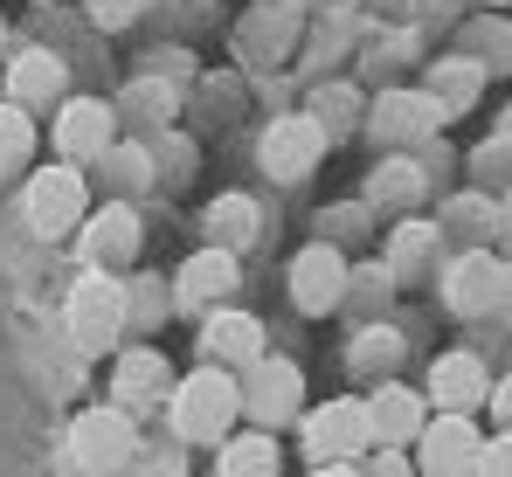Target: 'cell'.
I'll use <instances>...</instances> for the list:
<instances>
[{
	"mask_svg": "<svg viewBox=\"0 0 512 477\" xmlns=\"http://www.w3.org/2000/svg\"><path fill=\"white\" fill-rule=\"evenodd\" d=\"M84 14L97 28H132V21L146 14V0H84Z\"/></svg>",
	"mask_w": 512,
	"mask_h": 477,
	"instance_id": "35",
	"label": "cell"
},
{
	"mask_svg": "<svg viewBox=\"0 0 512 477\" xmlns=\"http://www.w3.org/2000/svg\"><path fill=\"white\" fill-rule=\"evenodd\" d=\"M436 229L464 236V249H492V229H499V201H492V194H478V187H471V194H450Z\"/></svg>",
	"mask_w": 512,
	"mask_h": 477,
	"instance_id": "24",
	"label": "cell"
},
{
	"mask_svg": "<svg viewBox=\"0 0 512 477\" xmlns=\"http://www.w3.org/2000/svg\"><path fill=\"white\" fill-rule=\"evenodd\" d=\"M436 125H443V111H436L429 90H381L374 111H367V132L381 146H423Z\"/></svg>",
	"mask_w": 512,
	"mask_h": 477,
	"instance_id": "18",
	"label": "cell"
},
{
	"mask_svg": "<svg viewBox=\"0 0 512 477\" xmlns=\"http://www.w3.org/2000/svg\"><path fill=\"white\" fill-rule=\"evenodd\" d=\"M28 153H35V118L21 104H0V180L14 166H28Z\"/></svg>",
	"mask_w": 512,
	"mask_h": 477,
	"instance_id": "29",
	"label": "cell"
},
{
	"mask_svg": "<svg viewBox=\"0 0 512 477\" xmlns=\"http://www.w3.org/2000/svg\"><path fill=\"white\" fill-rule=\"evenodd\" d=\"M471 477H512V436H506V429L478 443V464H471Z\"/></svg>",
	"mask_w": 512,
	"mask_h": 477,
	"instance_id": "34",
	"label": "cell"
},
{
	"mask_svg": "<svg viewBox=\"0 0 512 477\" xmlns=\"http://www.w3.org/2000/svg\"><path fill=\"white\" fill-rule=\"evenodd\" d=\"M499 270H506L499 249H464V256H450V263H443V305L457 318H492V305H499Z\"/></svg>",
	"mask_w": 512,
	"mask_h": 477,
	"instance_id": "14",
	"label": "cell"
},
{
	"mask_svg": "<svg viewBox=\"0 0 512 477\" xmlns=\"http://www.w3.org/2000/svg\"><path fill=\"white\" fill-rule=\"evenodd\" d=\"M167 395H173L167 353H153V346H132V353H118V360H111V401H118L125 415L167 408Z\"/></svg>",
	"mask_w": 512,
	"mask_h": 477,
	"instance_id": "17",
	"label": "cell"
},
{
	"mask_svg": "<svg viewBox=\"0 0 512 477\" xmlns=\"http://www.w3.org/2000/svg\"><path fill=\"white\" fill-rule=\"evenodd\" d=\"M284 471V450L270 429H250V436H229L222 443V477H277Z\"/></svg>",
	"mask_w": 512,
	"mask_h": 477,
	"instance_id": "26",
	"label": "cell"
},
{
	"mask_svg": "<svg viewBox=\"0 0 512 477\" xmlns=\"http://www.w3.org/2000/svg\"><path fill=\"white\" fill-rule=\"evenodd\" d=\"M139 450H146V443H139V415H125L118 401H104V408H77V422H70V436H63V471H77V477H125Z\"/></svg>",
	"mask_w": 512,
	"mask_h": 477,
	"instance_id": "2",
	"label": "cell"
},
{
	"mask_svg": "<svg viewBox=\"0 0 512 477\" xmlns=\"http://www.w3.org/2000/svg\"><path fill=\"white\" fill-rule=\"evenodd\" d=\"M125 477H187V443H160V450H139Z\"/></svg>",
	"mask_w": 512,
	"mask_h": 477,
	"instance_id": "32",
	"label": "cell"
},
{
	"mask_svg": "<svg viewBox=\"0 0 512 477\" xmlns=\"http://www.w3.org/2000/svg\"><path fill=\"white\" fill-rule=\"evenodd\" d=\"M111 132H118V111L104 97H70L56 111V153H63V166H97V159L118 146Z\"/></svg>",
	"mask_w": 512,
	"mask_h": 477,
	"instance_id": "13",
	"label": "cell"
},
{
	"mask_svg": "<svg viewBox=\"0 0 512 477\" xmlns=\"http://www.w3.org/2000/svg\"><path fill=\"white\" fill-rule=\"evenodd\" d=\"M416 201H423V166H416V159H381L374 180H367V208H395V215H409Z\"/></svg>",
	"mask_w": 512,
	"mask_h": 477,
	"instance_id": "25",
	"label": "cell"
},
{
	"mask_svg": "<svg viewBox=\"0 0 512 477\" xmlns=\"http://www.w3.org/2000/svg\"><path fill=\"white\" fill-rule=\"evenodd\" d=\"M499 132H506V139H512V111H506V125H499Z\"/></svg>",
	"mask_w": 512,
	"mask_h": 477,
	"instance_id": "41",
	"label": "cell"
},
{
	"mask_svg": "<svg viewBox=\"0 0 512 477\" xmlns=\"http://www.w3.org/2000/svg\"><path fill=\"white\" fill-rule=\"evenodd\" d=\"M298 408H305V367L263 353L243 374V415H250L256 429H277V422H298Z\"/></svg>",
	"mask_w": 512,
	"mask_h": 477,
	"instance_id": "9",
	"label": "cell"
},
{
	"mask_svg": "<svg viewBox=\"0 0 512 477\" xmlns=\"http://www.w3.org/2000/svg\"><path fill=\"white\" fill-rule=\"evenodd\" d=\"M167 312H173L167 284H160V277H132V291H125V325H132V332H153Z\"/></svg>",
	"mask_w": 512,
	"mask_h": 477,
	"instance_id": "30",
	"label": "cell"
},
{
	"mask_svg": "<svg viewBox=\"0 0 512 477\" xmlns=\"http://www.w3.org/2000/svg\"><path fill=\"white\" fill-rule=\"evenodd\" d=\"M346 298H360L367 312H381V305L395 298V270H388V263H360V270L346 277Z\"/></svg>",
	"mask_w": 512,
	"mask_h": 477,
	"instance_id": "31",
	"label": "cell"
},
{
	"mask_svg": "<svg viewBox=\"0 0 512 477\" xmlns=\"http://www.w3.org/2000/svg\"><path fill=\"white\" fill-rule=\"evenodd\" d=\"M326 146H333V139H326V132H319L305 111H284V118H270V125H263L256 159H263V173H270V180L298 187V180H312V173H319Z\"/></svg>",
	"mask_w": 512,
	"mask_h": 477,
	"instance_id": "6",
	"label": "cell"
},
{
	"mask_svg": "<svg viewBox=\"0 0 512 477\" xmlns=\"http://www.w3.org/2000/svg\"><path fill=\"white\" fill-rule=\"evenodd\" d=\"M243 284V256H229V249H194L180 270L167 277V298L173 312H222L229 305V291Z\"/></svg>",
	"mask_w": 512,
	"mask_h": 477,
	"instance_id": "8",
	"label": "cell"
},
{
	"mask_svg": "<svg viewBox=\"0 0 512 477\" xmlns=\"http://www.w3.org/2000/svg\"><path fill=\"white\" fill-rule=\"evenodd\" d=\"M312 477H360V464H319Z\"/></svg>",
	"mask_w": 512,
	"mask_h": 477,
	"instance_id": "40",
	"label": "cell"
},
{
	"mask_svg": "<svg viewBox=\"0 0 512 477\" xmlns=\"http://www.w3.org/2000/svg\"><path fill=\"white\" fill-rule=\"evenodd\" d=\"M97 173H104L111 201H125V194H146L160 166H153V153H146V146H111V153L97 159Z\"/></svg>",
	"mask_w": 512,
	"mask_h": 477,
	"instance_id": "27",
	"label": "cell"
},
{
	"mask_svg": "<svg viewBox=\"0 0 512 477\" xmlns=\"http://www.w3.org/2000/svg\"><path fill=\"white\" fill-rule=\"evenodd\" d=\"M360 408H367V443L374 450H416V436L429 422L423 388H402V381H374V395Z\"/></svg>",
	"mask_w": 512,
	"mask_h": 477,
	"instance_id": "11",
	"label": "cell"
},
{
	"mask_svg": "<svg viewBox=\"0 0 512 477\" xmlns=\"http://www.w3.org/2000/svg\"><path fill=\"white\" fill-rule=\"evenodd\" d=\"M201 353H208V367H222V374H236V381H243L256 360L270 353V346H263V318L229 312V305H222V312H208V318H201Z\"/></svg>",
	"mask_w": 512,
	"mask_h": 477,
	"instance_id": "16",
	"label": "cell"
},
{
	"mask_svg": "<svg viewBox=\"0 0 512 477\" xmlns=\"http://www.w3.org/2000/svg\"><path fill=\"white\" fill-rule=\"evenodd\" d=\"M360 477H416V464H409V450H367Z\"/></svg>",
	"mask_w": 512,
	"mask_h": 477,
	"instance_id": "36",
	"label": "cell"
},
{
	"mask_svg": "<svg viewBox=\"0 0 512 477\" xmlns=\"http://www.w3.org/2000/svg\"><path fill=\"white\" fill-rule=\"evenodd\" d=\"M63 325H70L77 353H111L118 332H125V284L111 270H84L63 298Z\"/></svg>",
	"mask_w": 512,
	"mask_h": 477,
	"instance_id": "4",
	"label": "cell"
},
{
	"mask_svg": "<svg viewBox=\"0 0 512 477\" xmlns=\"http://www.w3.org/2000/svg\"><path fill=\"white\" fill-rule=\"evenodd\" d=\"M21 215H28V229H35L42 242L84 229V215H90V173H84V166H35V173H28V187H21Z\"/></svg>",
	"mask_w": 512,
	"mask_h": 477,
	"instance_id": "3",
	"label": "cell"
},
{
	"mask_svg": "<svg viewBox=\"0 0 512 477\" xmlns=\"http://www.w3.org/2000/svg\"><path fill=\"white\" fill-rule=\"evenodd\" d=\"M346 277H353V263H346L333 242H305L291 256V270H284V291H291V305L305 318H326V312L346 305Z\"/></svg>",
	"mask_w": 512,
	"mask_h": 477,
	"instance_id": "7",
	"label": "cell"
},
{
	"mask_svg": "<svg viewBox=\"0 0 512 477\" xmlns=\"http://www.w3.org/2000/svg\"><path fill=\"white\" fill-rule=\"evenodd\" d=\"M49 97H63V56H56V49H21V56L7 63V104L35 111V104H49Z\"/></svg>",
	"mask_w": 512,
	"mask_h": 477,
	"instance_id": "20",
	"label": "cell"
},
{
	"mask_svg": "<svg viewBox=\"0 0 512 477\" xmlns=\"http://www.w3.org/2000/svg\"><path fill=\"white\" fill-rule=\"evenodd\" d=\"M471 166H478V180H512V139H506V132L485 139V146L471 153Z\"/></svg>",
	"mask_w": 512,
	"mask_h": 477,
	"instance_id": "33",
	"label": "cell"
},
{
	"mask_svg": "<svg viewBox=\"0 0 512 477\" xmlns=\"http://www.w3.org/2000/svg\"><path fill=\"white\" fill-rule=\"evenodd\" d=\"M478 443H485V436H478L471 415H429L416 450H409V464H416V477H471Z\"/></svg>",
	"mask_w": 512,
	"mask_h": 477,
	"instance_id": "10",
	"label": "cell"
},
{
	"mask_svg": "<svg viewBox=\"0 0 512 477\" xmlns=\"http://www.w3.org/2000/svg\"><path fill=\"white\" fill-rule=\"evenodd\" d=\"M0 49H7V21H0Z\"/></svg>",
	"mask_w": 512,
	"mask_h": 477,
	"instance_id": "42",
	"label": "cell"
},
{
	"mask_svg": "<svg viewBox=\"0 0 512 477\" xmlns=\"http://www.w3.org/2000/svg\"><path fill=\"white\" fill-rule=\"evenodd\" d=\"M402 353H409V339L374 318V325H360V332L346 339V374H353V381H395Z\"/></svg>",
	"mask_w": 512,
	"mask_h": 477,
	"instance_id": "19",
	"label": "cell"
},
{
	"mask_svg": "<svg viewBox=\"0 0 512 477\" xmlns=\"http://www.w3.org/2000/svg\"><path fill=\"white\" fill-rule=\"evenodd\" d=\"M201 229H208V249L243 256V249L263 236V215H256L250 194H215V201H208V215H201Z\"/></svg>",
	"mask_w": 512,
	"mask_h": 477,
	"instance_id": "21",
	"label": "cell"
},
{
	"mask_svg": "<svg viewBox=\"0 0 512 477\" xmlns=\"http://www.w3.org/2000/svg\"><path fill=\"white\" fill-rule=\"evenodd\" d=\"M485 408H492V422H499V429L512 436V374H506V381H492V395H485Z\"/></svg>",
	"mask_w": 512,
	"mask_h": 477,
	"instance_id": "37",
	"label": "cell"
},
{
	"mask_svg": "<svg viewBox=\"0 0 512 477\" xmlns=\"http://www.w3.org/2000/svg\"><path fill=\"white\" fill-rule=\"evenodd\" d=\"M485 395H492V374H485V360H478L471 346H457V353H436V360H429L423 401H436V415H478Z\"/></svg>",
	"mask_w": 512,
	"mask_h": 477,
	"instance_id": "12",
	"label": "cell"
},
{
	"mask_svg": "<svg viewBox=\"0 0 512 477\" xmlns=\"http://www.w3.org/2000/svg\"><path fill=\"white\" fill-rule=\"evenodd\" d=\"M77 236H84V263H90V270H132L146 229H139L132 201H104L97 215H84V229H77Z\"/></svg>",
	"mask_w": 512,
	"mask_h": 477,
	"instance_id": "15",
	"label": "cell"
},
{
	"mask_svg": "<svg viewBox=\"0 0 512 477\" xmlns=\"http://www.w3.org/2000/svg\"><path fill=\"white\" fill-rule=\"evenodd\" d=\"M326 139H353V125H367V104H360V90H346V83H326L319 97H312V111H305Z\"/></svg>",
	"mask_w": 512,
	"mask_h": 477,
	"instance_id": "28",
	"label": "cell"
},
{
	"mask_svg": "<svg viewBox=\"0 0 512 477\" xmlns=\"http://www.w3.org/2000/svg\"><path fill=\"white\" fill-rule=\"evenodd\" d=\"M298 450L312 457V464H360L374 443H367V408L353 395L340 401H319V408H305V429H298Z\"/></svg>",
	"mask_w": 512,
	"mask_h": 477,
	"instance_id": "5",
	"label": "cell"
},
{
	"mask_svg": "<svg viewBox=\"0 0 512 477\" xmlns=\"http://www.w3.org/2000/svg\"><path fill=\"white\" fill-rule=\"evenodd\" d=\"M492 318H512V263L499 270V305H492Z\"/></svg>",
	"mask_w": 512,
	"mask_h": 477,
	"instance_id": "39",
	"label": "cell"
},
{
	"mask_svg": "<svg viewBox=\"0 0 512 477\" xmlns=\"http://www.w3.org/2000/svg\"><path fill=\"white\" fill-rule=\"evenodd\" d=\"M492 242L506 249V263H512V194H506V201H499V229H492Z\"/></svg>",
	"mask_w": 512,
	"mask_h": 477,
	"instance_id": "38",
	"label": "cell"
},
{
	"mask_svg": "<svg viewBox=\"0 0 512 477\" xmlns=\"http://www.w3.org/2000/svg\"><path fill=\"white\" fill-rule=\"evenodd\" d=\"M236 415H243V381L222 374V367H194L187 381H173L167 395V422L173 443H229L236 436Z\"/></svg>",
	"mask_w": 512,
	"mask_h": 477,
	"instance_id": "1",
	"label": "cell"
},
{
	"mask_svg": "<svg viewBox=\"0 0 512 477\" xmlns=\"http://www.w3.org/2000/svg\"><path fill=\"white\" fill-rule=\"evenodd\" d=\"M436 256H443V229H436V222H416V215H402L395 236H388V270H395V284H402V277H429Z\"/></svg>",
	"mask_w": 512,
	"mask_h": 477,
	"instance_id": "23",
	"label": "cell"
},
{
	"mask_svg": "<svg viewBox=\"0 0 512 477\" xmlns=\"http://www.w3.org/2000/svg\"><path fill=\"white\" fill-rule=\"evenodd\" d=\"M499 7H512V0H499Z\"/></svg>",
	"mask_w": 512,
	"mask_h": 477,
	"instance_id": "43",
	"label": "cell"
},
{
	"mask_svg": "<svg viewBox=\"0 0 512 477\" xmlns=\"http://www.w3.org/2000/svg\"><path fill=\"white\" fill-rule=\"evenodd\" d=\"M423 90L436 97L443 118H464V111L478 104V90H485V63H478V56H436V70H429Z\"/></svg>",
	"mask_w": 512,
	"mask_h": 477,
	"instance_id": "22",
	"label": "cell"
}]
</instances>
